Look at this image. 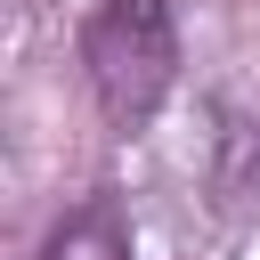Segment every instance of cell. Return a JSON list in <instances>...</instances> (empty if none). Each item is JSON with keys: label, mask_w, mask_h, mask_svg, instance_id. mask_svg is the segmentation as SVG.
I'll list each match as a JSON object with an SVG mask.
<instances>
[{"label": "cell", "mask_w": 260, "mask_h": 260, "mask_svg": "<svg viewBox=\"0 0 260 260\" xmlns=\"http://www.w3.org/2000/svg\"><path fill=\"white\" fill-rule=\"evenodd\" d=\"M41 260H138V252H130V211H122V195H114V187L81 195V203L41 236Z\"/></svg>", "instance_id": "3"}, {"label": "cell", "mask_w": 260, "mask_h": 260, "mask_svg": "<svg viewBox=\"0 0 260 260\" xmlns=\"http://www.w3.org/2000/svg\"><path fill=\"white\" fill-rule=\"evenodd\" d=\"M211 211H252L260 203V122L228 98H211Z\"/></svg>", "instance_id": "2"}, {"label": "cell", "mask_w": 260, "mask_h": 260, "mask_svg": "<svg viewBox=\"0 0 260 260\" xmlns=\"http://www.w3.org/2000/svg\"><path fill=\"white\" fill-rule=\"evenodd\" d=\"M81 81H89L106 130L138 138L179 89V16H171V0H89Z\"/></svg>", "instance_id": "1"}]
</instances>
